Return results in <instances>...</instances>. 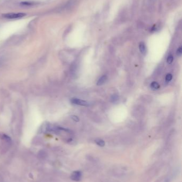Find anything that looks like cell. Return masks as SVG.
<instances>
[{"mask_svg": "<svg viewBox=\"0 0 182 182\" xmlns=\"http://www.w3.org/2000/svg\"><path fill=\"white\" fill-rule=\"evenodd\" d=\"M176 54H177V56H181L182 54V46H180V47H179L178 48V49L177 50V52H176Z\"/></svg>", "mask_w": 182, "mask_h": 182, "instance_id": "cell-12", "label": "cell"}, {"mask_svg": "<svg viewBox=\"0 0 182 182\" xmlns=\"http://www.w3.org/2000/svg\"><path fill=\"white\" fill-rule=\"evenodd\" d=\"M173 60H174V57L172 55H169V56H168L167 59V63L168 64H171L172 62H173Z\"/></svg>", "mask_w": 182, "mask_h": 182, "instance_id": "cell-10", "label": "cell"}, {"mask_svg": "<svg viewBox=\"0 0 182 182\" xmlns=\"http://www.w3.org/2000/svg\"><path fill=\"white\" fill-rule=\"evenodd\" d=\"M119 99L118 98V96L117 95H113L111 97V101L113 102H115L116 101H117Z\"/></svg>", "mask_w": 182, "mask_h": 182, "instance_id": "cell-13", "label": "cell"}, {"mask_svg": "<svg viewBox=\"0 0 182 182\" xmlns=\"http://www.w3.org/2000/svg\"><path fill=\"white\" fill-rule=\"evenodd\" d=\"M26 15L24 13H9L6 14H3L2 16L4 18L9 19L21 18Z\"/></svg>", "mask_w": 182, "mask_h": 182, "instance_id": "cell-1", "label": "cell"}, {"mask_svg": "<svg viewBox=\"0 0 182 182\" xmlns=\"http://www.w3.org/2000/svg\"><path fill=\"white\" fill-rule=\"evenodd\" d=\"M82 174L80 171H75L71 174V179L74 181H79L81 179Z\"/></svg>", "mask_w": 182, "mask_h": 182, "instance_id": "cell-3", "label": "cell"}, {"mask_svg": "<svg viewBox=\"0 0 182 182\" xmlns=\"http://www.w3.org/2000/svg\"><path fill=\"white\" fill-rule=\"evenodd\" d=\"M139 47L141 52L143 54H145V53H146V47L144 43H143V42L140 43Z\"/></svg>", "mask_w": 182, "mask_h": 182, "instance_id": "cell-6", "label": "cell"}, {"mask_svg": "<svg viewBox=\"0 0 182 182\" xmlns=\"http://www.w3.org/2000/svg\"><path fill=\"white\" fill-rule=\"evenodd\" d=\"M71 118L72 119V120H73V121H76V122H78V121H80L79 117H78L77 116H75V115L72 116H71Z\"/></svg>", "mask_w": 182, "mask_h": 182, "instance_id": "cell-14", "label": "cell"}, {"mask_svg": "<svg viewBox=\"0 0 182 182\" xmlns=\"http://www.w3.org/2000/svg\"><path fill=\"white\" fill-rule=\"evenodd\" d=\"M107 79H108V77L106 75L102 76V77H100L99 78L97 82V85L98 86L102 85L103 84L105 83Z\"/></svg>", "mask_w": 182, "mask_h": 182, "instance_id": "cell-5", "label": "cell"}, {"mask_svg": "<svg viewBox=\"0 0 182 182\" xmlns=\"http://www.w3.org/2000/svg\"><path fill=\"white\" fill-rule=\"evenodd\" d=\"M151 87L153 90H157L160 88V85L157 82H153L151 84Z\"/></svg>", "mask_w": 182, "mask_h": 182, "instance_id": "cell-7", "label": "cell"}, {"mask_svg": "<svg viewBox=\"0 0 182 182\" xmlns=\"http://www.w3.org/2000/svg\"><path fill=\"white\" fill-rule=\"evenodd\" d=\"M33 5V3L28 2H23L20 3V6H30Z\"/></svg>", "mask_w": 182, "mask_h": 182, "instance_id": "cell-9", "label": "cell"}, {"mask_svg": "<svg viewBox=\"0 0 182 182\" xmlns=\"http://www.w3.org/2000/svg\"><path fill=\"white\" fill-rule=\"evenodd\" d=\"M95 142L97 145L100 146H105V143L104 141H103L102 139H96L95 140Z\"/></svg>", "mask_w": 182, "mask_h": 182, "instance_id": "cell-8", "label": "cell"}, {"mask_svg": "<svg viewBox=\"0 0 182 182\" xmlns=\"http://www.w3.org/2000/svg\"><path fill=\"white\" fill-rule=\"evenodd\" d=\"M71 102L72 104L81 106H89L90 105L89 102L77 98H73L71 99Z\"/></svg>", "mask_w": 182, "mask_h": 182, "instance_id": "cell-2", "label": "cell"}, {"mask_svg": "<svg viewBox=\"0 0 182 182\" xmlns=\"http://www.w3.org/2000/svg\"><path fill=\"white\" fill-rule=\"evenodd\" d=\"M0 138L3 140V141L7 143L8 144H11V139L9 136H8L5 134H0Z\"/></svg>", "mask_w": 182, "mask_h": 182, "instance_id": "cell-4", "label": "cell"}, {"mask_svg": "<svg viewBox=\"0 0 182 182\" xmlns=\"http://www.w3.org/2000/svg\"><path fill=\"white\" fill-rule=\"evenodd\" d=\"M173 78V76L171 74H168L167 75L166 77V80L167 82H169L170 80L172 79Z\"/></svg>", "mask_w": 182, "mask_h": 182, "instance_id": "cell-11", "label": "cell"}]
</instances>
